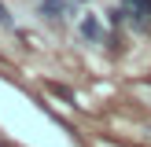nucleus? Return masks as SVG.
I'll return each mask as SVG.
<instances>
[{"instance_id":"obj_1","label":"nucleus","mask_w":151,"mask_h":147,"mask_svg":"<svg viewBox=\"0 0 151 147\" xmlns=\"http://www.w3.org/2000/svg\"><path fill=\"white\" fill-rule=\"evenodd\" d=\"M122 7L137 33H151V0H122Z\"/></svg>"},{"instance_id":"obj_2","label":"nucleus","mask_w":151,"mask_h":147,"mask_svg":"<svg viewBox=\"0 0 151 147\" xmlns=\"http://www.w3.org/2000/svg\"><path fill=\"white\" fill-rule=\"evenodd\" d=\"M78 11V0H37V15H44L48 22H59V19H66V15H74Z\"/></svg>"},{"instance_id":"obj_3","label":"nucleus","mask_w":151,"mask_h":147,"mask_svg":"<svg viewBox=\"0 0 151 147\" xmlns=\"http://www.w3.org/2000/svg\"><path fill=\"white\" fill-rule=\"evenodd\" d=\"M78 37H81L85 44H103V41H107L100 15H81V22H78Z\"/></svg>"},{"instance_id":"obj_4","label":"nucleus","mask_w":151,"mask_h":147,"mask_svg":"<svg viewBox=\"0 0 151 147\" xmlns=\"http://www.w3.org/2000/svg\"><path fill=\"white\" fill-rule=\"evenodd\" d=\"M107 22H111V26H122V22H129V19H125V7H114V11H107Z\"/></svg>"},{"instance_id":"obj_5","label":"nucleus","mask_w":151,"mask_h":147,"mask_svg":"<svg viewBox=\"0 0 151 147\" xmlns=\"http://www.w3.org/2000/svg\"><path fill=\"white\" fill-rule=\"evenodd\" d=\"M0 26H4V29H15V19H11V11H7L4 4H0Z\"/></svg>"},{"instance_id":"obj_6","label":"nucleus","mask_w":151,"mask_h":147,"mask_svg":"<svg viewBox=\"0 0 151 147\" xmlns=\"http://www.w3.org/2000/svg\"><path fill=\"white\" fill-rule=\"evenodd\" d=\"M78 4H88V0H78Z\"/></svg>"},{"instance_id":"obj_7","label":"nucleus","mask_w":151,"mask_h":147,"mask_svg":"<svg viewBox=\"0 0 151 147\" xmlns=\"http://www.w3.org/2000/svg\"><path fill=\"white\" fill-rule=\"evenodd\" d=\"M0 147H4V143H0Z\"/></svg>"}]
</instances>
